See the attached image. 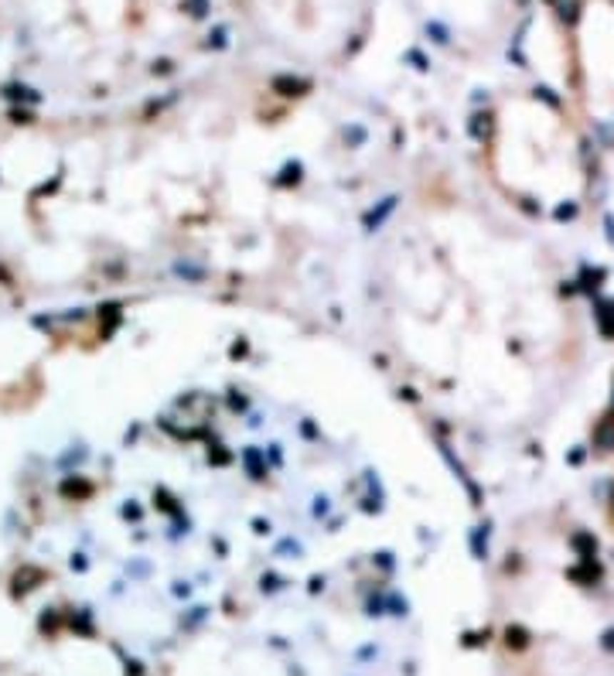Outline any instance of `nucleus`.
I'll list each match as a JSON object with an SVG mask.
<instances>
[{
	"instance_id": "obj_1",
	"label": "nucleus",
	"mask_w": 614,
	"mask_h": 676,
	"mask_svg": "<svg viewBox=\"0 0 614 676\" xmlns=\"http://www.w3.org/2000/svg\"><path fill=\"white\" fill-rule=\"evenodd\" d=\"M491 171L508 195L533 205H563L583 188L577 134L546 103L515 99L495 120Z\"/></svg>"
},
{
	"instance_id": "obj_2",
	"label": "nucleus",
	"mask_w": 614,
	"mask_h": 676,
	"mask_svg": "<svg viewBox=\"0 0 614 676\" xmlns=\"http://www.w3.org/2000/svg\"><path fill=\"white\" fill-rule=\"evenodd\" d=\"M573 72L577 96L590 116H614V4L590 0L583 4L573 31Z\"/></svg>"
}]
</instances>
